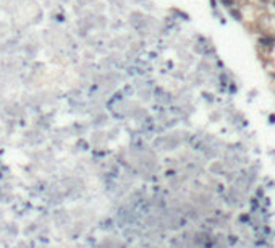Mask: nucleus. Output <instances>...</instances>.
<instances>
[{"label": "nucleus", "mask_w": 275, "mask_h": 248, "mask_svg": "<svg viewBox=\"0 0 275 248\" xmlns=\"http://www.w3.org/2000/svg\"><path fill=\"white\" fill-rule=\"evenodd\" d=\"M261 44H262V46H270V44H272V39H270V37H269V39L265 37V39L261 41Z\"/></svg>", "instance_id": "obj_1"}, {"label": "nucleus", "mask_w": 275, "mask_h": 248, "mask_svg": "<svg viewBox=\"0 0 275 248\" xmlns=\"http://www.w3.org/2000/svg\"><path fill=\"white\" fill-rule=\"evenodd\" d=\"M270 123H275V115H273V114L270 115Z\"/></svg>", "instance_id": "obj_2"}, {"label": "nucleus", "mask_w": 275, "mask_h": 248, "mask_svg": "<svg viewBox=\"0 0 275 248\" xmlns=\"http://www.w3.org/2000/svg\"><path fill=\"white\" fill-rule=\"evenodd\" d=\"M273 7H275V2H273Z\"/></svg>", "instance_id": "obj_3"}]
</instances>
